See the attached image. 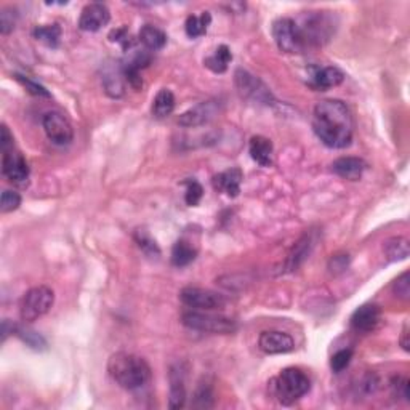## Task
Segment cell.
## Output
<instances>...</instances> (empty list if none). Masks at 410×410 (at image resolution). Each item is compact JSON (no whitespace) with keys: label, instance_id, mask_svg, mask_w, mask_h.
Wrapping results in <instances>:
<instances>
[{"label":"cell","instance_id":"31","mask_svg":"<svg viewBox=\"0 0 410 410\" xmlns=\"http://www.w3.org/2000/svg\"><path fill=\"white\" fill-rule=\"evenodd\" d=\"M215 402V395H213V386L205 380L199 383L196 393H194V407L199 409H210L213 407Z\"/></svg>","mask_w":410,"mask_h":410},{"label":"cell","instance_id":"14","mask_svg":"<svg viewBox=\"0 0 410 410\" xmlns=\"http://www.w3.org/2000/svg\"><path fill=\"white\" fill-rule=\"evenodd\" d=\"M169 381V407L172 410L183 409L186 404V369L183 367V364L176 363L170 367Z\"/></svg>","mask_w":410,"mask_h":410},{"label":"cell","instance_id":"35","mask_svg":"<svg viewBox=\"0 0 410 410\" xmlns=\"http://www.w3.org/2000/svg\"><path fill=\"white\" fill-rule=\"evenodd\" d=\"M21 205V196L16 191L5 190L2 192V199H0V212L10 213L15 212Z\"/></svg>","mask_w":410,"mask_h":410},{"label":"cell","instance_id":"21","mask_svg":"<svg viewBox=\"0 0 410 410\" xmlns=\"http://www.w3.org/2000/svg\"><path fill=\"white\" fill-rule=\"evenodd\" d=\"M249 153L252 155V159L255 160L258 165L269 167L273 164L274 146L271 139L266 137H261V135L252 137L249 143Z\"/></svg>","mask_w":410,"mask_h":410},{"label":"cell","instance_id":"42","mask_svg":"<svg viewBox=\"0 0 410 410\" xmlns=\"http://www.w3.org/2000/svg\"><path fill=\"white\" fill-rule=\"evenodd\" d=\"M409 327L406 326L402 331V337H401V347L404 348V351H409Z\"/></svg>","mask_w":410,"mask_h":410},{"label":"cell","instance_id":"1","mask_svg":"<svg viewBox=\"0 0 410 410\" xmlns=\"http://www.w3.org/2000/svg\"><path fill=\"white\" fill-rule=\"evenodd\" d=\"M312 130L327 148H348L354 133L351 111L342 100H322L312 111Z\"/></svg>","mask_w":410,"mask_h":410},{"label":"cell","instance_id":"19","mask_svg":"<svg viewBox=\"0 0 410 410\" xmlns=\"http://www.w3.org/2000/svg\"><path fill=\"white\" fill-rule=\"evenodd\" d=\"M242 175L241 169H228L221 174L215 175L212 180L213 190L218 192L226 194L228 197H237L241 192V183H242Z\"/></svg>","mask_w":410,"mask_h":410},{"label":"cell","instance_id":"34","mask_svg":"<svg viewBox=\"0 0 410 410\" xmlns=\"http://www.w3.org/2000/svg\"><path fill=\"white\" fill-rule=\"evenodd\" d=\"M351 359H353V349L349 348L340 349V351L333 354L331 359L332 370L335 372V374H340V372H343L349 364H351Z\"/></svg>","mask_w":410,"mask_h":410},{"label":"cell","instance_id":"11","mask_svg":"<svg viewBox=\"0 0 410 410\" xmlns=\"http://www.w3.org/2000/svg\"><path fill=\"white\" fill-rule=\"evenodd\" d=\"M2 174L15 186L24 188L29 183L31 169L24 155L20 151L12 148L8 151H3L2 154Z\"/></svg>","mask_w":410,"mask_h":410},{"label":"cell","instance_id":"28","mask_svg":"<svg viewBox=\"0 0 410 410\" xmlns=\"http://www.w3.org/2000/svg\"><path fill=\"white\" fill-rule=\"evenodd\" d=\"M197 257V250L190 245V242L186 241H176L174 249H172V263L175 264L176 268H183L191 264Z\"/></svg>","mask_w":410,"mask_h":410},{"label":"cell","instance_id":"13","mask_svg":"<svg viewBox=\"0 0 410 410\" xmlns=\"http://www.w3.org/2000/svg\"><path fill=\"white\" fill-rule=\"evenodd\" d=\"M258 347L264 354H285L295 349L294 338L285 332L266 331L260 333Z\"/></svg>","mask_w":410,"mask_h":410},{"label":"cell","instance_id":"27","mask_svg":"<svg viewBox=\"0 0 410 410\" xmlns=\"http://www.w3.org/2000/svg\"><path fill=\"white\" fill-rule=\"evenodd\" d=\"M212 23V15L208 12H202V15H190L186 18L185 31L190 39H197L207 34L208 26Z\"/></svg>","mask_w":410,"mask_h":410},{"label":"cell","instance_id":"4","mask_svg":"<svg viewBox=\"0 0 410 410\" xmlns=\"http://www.w3.org/2000/svg\"><path fill=\"white\" fill-rule=\"evenodd\" d=\"M296 24L303 37L305 47L324 45L335 32V18L331 12H308L301 16L300 23L296 21Z\"/></svg>","mask_w":410,"mask_h":410},{"label":"cell","instance_id":"37","mask_svg":"<svg viewBox=\"0 0 410 410\" xmlns=\"http://www.w3.org/2000/svg\"><path fill=\"white\" fill-rule=\"evenodd\" d=\"M393 292H395L397 298L409 300V296H410V274H409V271L402 273L401 276L395 280V284H393Z\"/></svg>","mask_w":410,"mask_h":410},{"label":"cell","instance_id":"30","mask_svg":"<svg viewBox=\"0 0 410 410\" xmlns=\"http://www.w3.org/2000/svg\"><path fill=\"white\" fill-rule=\"evenodd\" d=\"M15 333L21 342H24L29 348L36 349V351H42V349L47 348V340L36 331H31L28 327L15 326Z\"/></svg>","mask_w":410,"mask_h":410},{"label":"cell","instance_id":"24","mask_svg":"<svg viewBox=\"0 0 410 410\" xmlns=\"http://www.w3.org/2000/svg\"><path fill=\"white\" fill-rule=\"evenodd\" d=\"M233 61V53L228 45H220L212 55L204 59V66L215 74H223L228 71L229 63Z\"/></svg>","mask_w":410,"mask_h":410},{"label":"cell","instance_id":"32","mask_svg":"<svg viewBox=\"0 0 410 410\" xmlns=\"http://www.w3.org/2000/svg\"><path fill=\"white\" fill-rule=\"evenodd\" d=\"M135 241H137L138 247L144 253H146V255H149V257H159L160 255L159 245L155 244V241L146 233V231H142V229L137 231V233H135Z\"/></svg>","mask_w":410,"mask_h":410},{"label":"cell","instance_id":"23","mask_svg":"<svg viewBox=\"0 0 410 410\" xmlns=\"http://www.w3.org/2000/svg\"><path fill=\"white\" fill-rule=\"evenodd\" d=\"M312 245L314 244H312L311 234H305L303 237H301V239L298 241V244H295L292 253H290V255L287 257V260H285V263H284V268H285L284 273H290V271H294V269L298 268L300 264L306 260L308 255H310Z\"/></svg>","mask_w":410,"mask_h":410},{"label":"cell","instance_id":"38","mask_svg":"<svg viewBox=\"0 0 410 410\" xmlns=\"http://www.w3.org/2000/svg\"><path fill=\"white\" fill-rule=\"evenodd\" d=\"M15 77H16V80H18L20 84L24 85L26 90H28L31 95H34V96H44V98H50V93H48L47 89L42 87L40 84H37V82H34V80H31V79L24 77V75H20V74H16Z\"/></svg>","mask_w":410,"mask_h":410},{"label":"cell","instance_id":"15","mask_svg":"<svg viewBox=\"0 0 410 410\" xmlns=\"http://www.w3.org/2000/svg\"><path fill=\"white\" fill-rule=\"evenodd\" d=\"M217 112H218L217 101H202L199 102L197 106H194L186 112H183L180 119H178V123L186 128L201 127L212 121V119L217 116Z\"/></svg>","mask_w":410,"mask_h":410},{"label":"cell","instance_id":"16","mask_svg":"<svg viewBox=\"0 0 410 410\" xmlns=\"http://www.w3.org/2000/svg\"><path fill=\"white\" fill-rule=\"evenodd\" d=\"M381 321V310L377 305H363L353 312L349 324L359 333L374 332Z\"/></svg>","mask_w":410,"mask_h":410},{"label":"cell","instance_id":"33","mask_svg":"<svg viewBox=\"0 0 410 410\" xmlns=\"http://www.w3.org/2000/svg\"><path fill=\"white\" fill-rule=\"evenodd\" d=\"M185 185H186L185 201L190 207H196L204 197V188L201 186V183L196 180H188L185 181Z\"/></svg>","mask_w":410,"mask_h":410},{"label":"cell","instance_id":"20","mask_svg":"<svg viewBox=\"0 0 410 410\" xmlns=\"http://www.w3.org/2000/svg\"><path fill=\"white\" fill-rule=\"evenodd\" d=\"M367 169L365 160L360 158H340L337 160H333L332 164V170L335 174L343 178V180H349V181H358L363 178L364 172Z\"/></svg>","mask_w":410,"mask_h":410},{"label":"cell","instance_id":"5","mask_svg":"<svg viewBox=\"0 0 410 410\" xmlns=\"http://www.w3.org/2000/svg\"><path fill=\"white\" fill-rule=\"evenodd\" d=\"M55 303V294L47 285H37L29 289L21 298L20 317L23 322H34L45 316Z\"/></svg>","mask_w":410,"mask_h":410},{"label":"cell","instance_id":"29","mask_svg":"<svg viewBox=\"0 0 410 410\" xmlns=\"http://www.w3.org/2000/svg\"><path fill=\"white\" fill-rule=\"evenodd\" d=\"M32 36L34 39L40 40L42 44L47 47L56 48L59 45V40H61V28L58 24H45V26H37L32 31Z\"/></svg>","mask_w":410,"mask_h":410},{"label":"cell","instance_id":"7","mask_svg":"<svg viewBox=\"0 0 410 410\" xmlns=\"http://www.w3.org/2000/svg\"><path fill=\"white\" fill-rule=\"evenodd\" d=\"M273 37L279 50L284 53H301L306 48L298 24L292 18H279L274 21Z\"/></svg>","mask_w":410,"mask_h":410},{"label":"cell","instance_id":"25","mask_svg":"<svg viewBox=\"0 0 410 410\" xmlns=\"http://www.w3.org/2000/svg\"><path fill=\"white\" fill-rule=\"evenodd\" d=\"M175 109V95L169 89H162L158 91L155 98L153 100L151 112L155 119L169 117Z\"/></svg>","mask_w":410,"mask_h":410},{"label":"cell","instance_id":"17","mask_svg":"<svg viewBox=\"0 0 410 410\" xmlns=\"http://www.w3.org/2000/svg\"><path fill=\"white\" fill-rule=\"evenodd\" d=\"M102 87L111 98H121L126 93V75L122 63L106 64L102 71Z\"/></svg>","mask_w":410,"mask_h":410},{"label":"cell","instance_id":"26","mask_svg":"<svg viewBox=\"0 0 410 410\" xmlns=\"http://www.w3.org/2000/svg\"><path fill=\"white\" fill-rule=\"evenodd\" d=\"M383 252L390 261H402L409 257V241L406 237H390L383 242Z\"/></svg>","mask_w":410,"mask_h":410},{"label":"cell","instance_id":"8","mask_svg":"<svg viewBox=\"0 0 410 410\" xmlns=\"http://www.w3.org/2000/svg\"><path fill=\"white\" fill-rule=\"evenodd\" d=\"M234 82L242 98L250 100L252 102H260V105H273L274 102V96L266 85L245 69H237Z\"/></svg>","mask_w":410,"mask_h":410},{"label":"cell","instance_id":"36","mask_svg":"<svg viewBox=\"0 0 410 410\" xmlns=\"http://www.w3.org/2000/svg\"><path fill=\"white\" fill-rule=\"evenodd\" d=\"M16 21H18V13L13 8H3L0 13V32L3 36H8L15 29Z\"/></svg>","mask_w":410,"mask_h":410},{"label":"cell","instance_id":"10","mask_svg":"<svg viewBox=\"0 0 410 410\" xmlns=\"http://www.w3.org/2000/svg\"><path fill=\"white\" fill-rule=\"evenodd\" d=\"M42 126L47 138L56 146H68L74 139V128L69 119L58 111L47 112L42 119Z\"/></svg>","mask_w":410,"mask_h":410},{"label":"cell","instance_id":"39","mask_svg":"<svg viewBox=\"0 0 410 410\" xmlns=\"http://www.w3.org/2000/svg\"><path fill=\"white\" fill-rule=\"evenodd\" d=\"M409 379L406 377H395L391 380V390L396 397H404L406 401H410V391H409Z\"/></svg>","mask_w":410,"mask_h":410},{"label":"cell","instance_id":"2","mask_svg":"<svg viewBox=\"0 0 410 410\" xmlns=\"http://www.w3.org/2000/svg\"><path fill=\"white\" fill-rule=\"evenodd\" d=\"M107 372L119 386L127 391H135L148 385L151 380V367L143 358L132 353H116L107 360Z\"/></svg>","mask_w":410,"mask_h":410},{"label":"cell","instance_id":"6","mask_svg":"<svg viewBox=\"0 0 410 410\" xmlns=\"http://www.w3.org/2000/svg\"><path fill=\"white\" fill-rule=\"evenodd\" d=\"M181 322L191 331L207 333H233L237 328L234 319L212 314V311H186L183 312Z\"/></svg>","mask_w":410,"mask_h":410},{"label":"cell","instance_id":"9","mask_svg":"<svg viewBox=\"0 0 410 410\" xmlns=\"http://www.w3.org/2000/svg\"><path fill=\"white\" fill-rule=\"evenodd\" d=\"M181 303L194 311H217L223 310L226 300L223 295L201 287H185L180 292Z\"/></svg>","mask_w":410,"mask_h":410},{"label":"cell","instance_id":"40","mask_svg":"<svg viewBox=\"0 0 410 410\" xmlns=\"http://www.w3.org/2000/svg\"><path fill=\"white\" fill-rule=\"evenodd\" d=\"M348 263H349V257L348 255H335L331 258V261H328V269L333 274H338V273H343L344 269L348 268Z\"/></svg>","mask_w":410,"mask_h":410},{"label":"cell","instance_id":"3","mask_svg":"<svg viewBox=\"0 0 410 410\" xmlns=\"http://www.w3.org/2000/svg\"><path fill=\"white\" fill-rule=\"evenodd\" d=\"M273 395L282 406H292L303 397L311 388V381L303 370L296 367H287L271 381Z\"/></svg>","mask_w":410,"mask_h":410},{"label":"cell","instance_id":"12","mask_svg":"<svg viewBox=\"0 0 410 410\" xmlns=\"http://www.w3.org/2000/svg\"><path fill=\"white\" fill-rule=\"evenodd\" d=\"M111 21V12L105 3L93 2L85 5L80 12L79 28L85 32H96Z\"/></svg>","mask_w":410,"mask_h":410},{"label":"cell","instance_id":"18","mask_svg":"<svg viewBox=\"0 0 410 410\" xmlns=\"http://www.w3.org/2000/svg\"><path fill=\"white\" fill-rule=\"evenodd\" d=\"M343 80H344V74L342 69H338L337 66H324L312 71L310 85L314 90L326 91L328 89L338 87Z\"/></svg>","mask_w":410,"mask_h":410},{"label":"cell","instance_id":"22","mask_svg":"<svg viewBox=\"0 0 410 410\" xmlns=\"http://www.w3.org/2000/svg\"><path fill=\"white\" fill-rule=\"evenodd\" d=\"M138 42L143 44L146 50L158 52L167 45V34L153 24H144L138 32Z\"/></svg>","mask_w":410,"mask_h":410},{"label":"cell","instance_id":"41","mask_svg":"<svg viewBox=\"0 0 410 410\" xmlns=\"http://www.w3.org/2000/svg\"><path fill=\"white\" fill-rule=\"evenodd\" d=\"M0 148H2V153L3 151H8L15 148L13 144V135L10 133L8 127L2 123V128H0Z\"/></svg>","mask_w":410,"mask_h":410}]
</instances>
